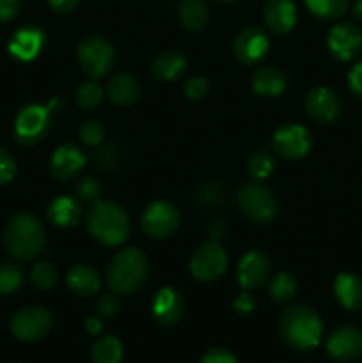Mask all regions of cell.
Returning a JSON list of instances; mask_svg holds the SVG:
<instances>
[{"instance_id":"36","label":"cell","mask_w":362,"mask_h":363,"mask_svg":"<svg viewBox=\"0 0 362 363\" xmlns=\"http://www.w3.org/2000/svg\"><path fill=\"white\" fill-rule=\"evenodd\" d=\"M77 195L84 202H96L102 195V184L94 177H82L77 183Z\"/></svg>"},{"instance_id":"34","label":"cell","mask_w":362,"mask_h":363,"mask_svg":"<svg viewBox=\"0 0 362 363\" xmlns=\"http://www.w3.org/2000/svg\"><path fill=\"white\" fill-rule=\"evenodd\" d=\"M57 279H59V273H57L55 266L52 262L39 261L35 262L34 268L31 272V280L38 289L41 291H50L52 287H55Z\"/></svg>"},{"instance_id":"29","label":"cell","mask_w":362,"mask_h":363,"mask_svg":"<svg viewBox=\"0 0 362 363\" xmlns=\"http://www.w3.org/2000/svg\"><path fill=\"white\" fill-rule=\"evenodd\" d=\"M297 279L290 273H277L268 284V291H270V298L273 300L275 305H286L290 303L291 300L297 294Z\"/></svg>"},{"instance_id":"26","label":"cell","mask_w":362,"mask_h":363,"mask_svg":"<svg viewBox=\"0 0 362 363\" xmlns=\"http://www.w3.org/2000/svg\"><path fill=\"white\" fill-rule=\"evenodd\" d=\"M151 71L158 80L174 82L187 71V57L177 50H165L155 57Z\"/></svg>"},{"instance_id":"39","label":"cell","mask_w":362,"mask_h":363,"mask_svg":"<svg viewBox=\"0 0 362 363\" xmlns=\"http://www.w3.org/2000/svg\"><path fill=\"white\" fill-rule=\"evenodd\" d=\"M209 80L206 77H194L185 84V96L188 99H201L208 94Z\"/></svg>"},{"instance_id":"16","label":"cell","mask_w":362,"mask_h":363,"mask_svg":"<svg viewBox=\"0 0 362 363\" xmlns=\"http://www.w3.org/2000/svg\"><path fill=\"white\" fill-rule=\"evenodd\" d=\"M238 282L245 291L261 289L270 279V261L263 252L251 250L238 262Z\"/></svg>"},{"instance_id":"1","label":"cell","mask_w":362,"mask_h":363,"mask_svg":"<svg viewBox=\"0 0 362 363\" xmlns=\"http://www.w3.org/2000/svg\"><path fill=\"white\" fill-rule=\"evenodd\" d=\"M279 332L291 350L312 351L322 342L323 321L314 308L297 303L283 311L279 318Z\"/></svg>"},{"instance_id":"25","label":"cell","mask_w":362,"mask_h":363,"mask_svg":"<svg viewBox=\"0 0 362 363\" xmlns=\"http://www.w3.org/2000/svg\"><path fill=\"white\" fill-rule=\"evenodd\" d=\"M334 294L346 311L362 308V279L353 273H339L334 280Z\"/></svg>"},{"instance_id":"12","label":"cell","mask_w":362,"mask_h":363,"mask_svg":"<svg viewBox=\"0 0 362 363\" xmlns=\"http://www.w3.org/2000/svg\"><path fill=\"white\" fill-rule=\"evenodd\" d=\"M327 46H329V52L332 53L334 59L341 60V62L355 59L362 48L361 28L350 21L334 25L332 30L329 32V38H327Z\"/></svg>"},{"instance_id":"8","label":"cell","mask_w":362,"mask_h":363,"mask_svg":"<svg viewBox=\"0 0 362 363\" xmlns=\"http://www.w3.org/2000/svg\"><path fill=\"white\" fill-rule=\"evenodd\" d=\"M53 326V318L45 307H23L11 319V333L21 342L45 339Z\"/></svg>"},{"instance_id":"24","label":"cell","mask_w":362,"mask_h":363,"mask_svg":"<svg viewBox=\"0 0 362 363\" xmlns=\"http://www.w3.org/2000/svg\"><path fill=\"white\" fill-rule=\"evenodd\" d=\"M106 94L117 106H131L141 98V84L128 73H117L106 84Z\"/></svg>"},{"instance_id":"33","label":"cell","mask_w":362,"mask_h":363,"mask_svg":"<svg viewBox=\"0 0 362 363\" xmlns=\"http://www.w3.org/2000/svg\"><path fill=\"white\" fill-rule=\"evenodd\" d=\"M105 98V91L94 80L82 82L77 89V103L84 110H94Z\"/></svg>"},{"instance_id":"44","label":"cell","mask_w":362,"mask_h":363,"mask_svg":"<svg viewBox=\"0 0 362 363\" xmlns=\"http://www.w3.org/2000/svg\"><path fill=\"white\" fill-rule=\"evenodd\" d=\"M78 4H80V0H48V6L59 14L71 13L73 9H77Z\"/></svg>"},{"instance_id":"6","label":"cell","mask_w":362,"mask_h":363,"mask_svg":"<svg viewBox=\"0 0 362 363\" xmlns=\"http://www.w3.org/2000/svg\"><path fill=\"white\" fill-rule=\"evenodd\" d=\"M78 64L91 78H103L116 66V50L102 35L85 38L77 50Z\"/></svg>"},{"instance_id":"2","label":"cell","mask_w":362,"mask_h":363,"mask_svg":"<svg viewBox=\"0 0 362 363\" xmlns=\"http://www.w3.org/2000/svg\"><path fill=\"white\" fill-rule=\"evenodd\" d=\"M89 234L105 247H119L130 238L131 220L126 209L114 201H96L85 218Z\"/></svg>"},{"instance_id":"15","label":"cell","mask_w":362,"mask_h":363,"mask_svg":"<svg viewBox=\"0 0 362 363\" xmlns=\"http://www.w3.org/2000/svg\"><path fill=\"white\" fill-rule=\"evenodd\" d=\"M305 112L319 124H330L339 117L341 99L332 89L314 87L305 96Z\"/></svg>"},{"instance_id":"13","label":"cell","mask_w":362,"mask_h":363,"mask_svg":"<svg viewBox=\"0 0 362 363\" xmlns=\"http://www.w3.org/2000/svg\"><path fill=\"white\" fill-rule=\"evenodd\" d=\"M270 50V39L266 32L259 27H247L236 35L233 53L245 66H254L261 62Z\"/></svg>"},{"instance_id":"9","label":"cell","mask_w":362,"mask_h":363,"mask_svg":"<svg viewBox=\"0 0 362 363\" xmlns=\"http://www.w3.org/2000/svg\"><path fill=\"white\" fill-rule=\"evenodd\" d=\"M180 227V211L172 202L155 201L141 216V229L153 240H165Z\"/></svg>"},{"instance_id":"14","label":"cell","mask_w":362,"mask_h":363,"mask_svg":"<svg viewBox=\"0 0 362 363\" xmlns=\"http://www.w3.org/2000/svg\"><path fill=\"white\" fill-rule=\"evenodd\" d=\"M327 353L337 363H350L362 357V330L341 326L327 340Z\"/></svg>"},{"instance_id":"46","label":"cell","mask_w":362,"mask_h":363,"mask_svg":"<svg viewBox=\"0 0 362 363\" xmlns=\"http://www.w3.org/2000/svg\"><path fill=\"white\" fill-rule=\"evenodd\" d=\"M351 13H353L355 20H357L358 23H362V0H357V2L353 4V11H351Z\"/></svg>"},{"instance_id":"30","label":"cell","mask_w":362,"mask_h":363,"mask_svg":"<svg viewBox=\"0 0 362 363\" xmlns=\"http://www.w3.org/2000/svg\"><path fill=\"white\" fill-rule=\"evenodd\" d=\"M348 4H350V0H305V6L309 7V11L322 20L341 18L346 13Z\"/></svg>"},{"instance_id":"17","label":"cell","mask_w":362,"mask_h":363,"mask_svg":"<svg viewBox=\"0 0 362 363\" xmlns=\"http://www.w3.org/2000/svg\"><path fill=\"white\" fill-rule=\"evenodd\" d=\"M185 312V300L174 287H162L155 294L151 303V314L158 325L174 326Z\"/></svg>"},{"instance_id":"22","label":"cell","mask_w":362,"mask_h":363,"mask_svg":"<svg viewBox=\"0 0 362 363\" xmlns=\"http://www.w3.org/2000/svg\"><path fill=\"white\" fill-rule=\"evenodd\" d=\"M46 216H48L52 225L60 227V229L75 227L82 218L80 199L70 197V195L57 197L55 201L50 202L48 209H46Z\"/></svg>"},{"instance_id":"37","label":"cell","mask_w":362,"mask_h":363,"mask_svg":"<svg viewBox=\"0 0 362 363\" xmlns=\"http://www.w3.org/2000/svg\"><path fill=\"white\" fill-rule=\"evenodd\" d=\"M16 160L7 149L0 147V184H7L16 176Z\"/></svg>"},{"instance_id":"19","label":"cell","mask_w":362,"mask_h":363,"mask_svg":"<svg viewBox=\"0 0 362 363\" xmlns=\"http://www.w3.org/2000/svg\"><path fill=\"white\" fill-rule=\"evenodd\" d=\"M43 45H45V34L41 28L35 25H25L11 35L7 50H9L11 57H14L16 60L28 62L39 55Z\"/></svg>"},{"instance_id":"4","label":"cell","mask_w":362,"mask_h":363,"mask_svg":"<svg viewBox=\"0 0 362 363\" xmlns=\"http://www.w3.org/2000/svg\"><path fill=\"white\" fill-rule=\"evenodd\" d=\"M149 262L141 248H124L117 252L106 268L105 280L116 294H133L146 284Z\"/></svg>"},{"instance_id":"27","label":"cell","mask_w":362,"mask_h":363,"mask_svg":"<svg viewBox=\"0 0 362 363\" xmlns=\"http://www.w3.org/2000/svg\"><path fill=\"white\" fill-rule=\"evenodd\" d=\"M181 25L188 32L204 30L209 21V11L204 0H183L177 11Z\"/></svg>"},{"instance_id":"47","label":"cell","mask_w":362,"mask_h":363,"mask_svg":"<svg viewBox=\"0 0 362 363\" xmlns=\"http://www.w3.org/2000/svg\"><path fill=\"white\" fill-rule=\"evenodd\" d=\"M215 2H234V0H215Z\"/></svg>"},{"instance_id":"21","label":"cell","mask_w":362,"mask_h":363,"mask_svg":"<svg viewBox=\"0 0 362 363\" xmlns=\"http://www.w3.org/2000/svg\"><path fill=\"white\" fill-rule=\"evenodd\" d=\"M66 286L75 296L91 298L102 287V277L94 268L87 264H77L67 272Z\"/></svg>"},{"instance_id":"31","label":"cell","mask_w":362,"mask_h":363,"mask_svg":"<svg viewBox=\"0 0 362 363\" xmlns=\"http://www.w3.org/2000/svg\"><path fill=\"white\" fill-rule=\"evenodd\" d=\"M23 284V272L11 261L0 262V296L16 293Z\"/></svg>"},{"instance_id":"38","label":"cell","mask_w":362,"mask_h":363,"mask_svg":"<svg viewBox=\"0 0 362 363\" xmlns=\"http://www.w3.org/2000/svg\"><path fill=\"white\" fill-rule=\"evenodd\" d=\"M121 303H119V298L116 296V293H106L102 294L96 301V312H98L102 318H114V315L119 312Z\"/></svg>"},{"instance_id":"40","label":"cell","mask_w":362,"mask_h":363,"mask_svg":"<svg viewBox=\"0 0 362 363\" xmlns=\"http://www.w3.org/2000/svg\"><path fill=\"white\" fill-rule=\"evenodd\" d=\"M199 363H238V360L229 350H224V347H215V350L208 351V353H206L204 357L199 360Z\"/></svg>"},{"instance_id":"42","label":"cell","mask_w":362,"mask_h":363,"mask_svg":"<svg viewBox=\"0 0 362 363\" xmlns=\"http://www.w3.org/2000/svg\"><path fill=\"white\" fill-rule=\"evenodd\" d=\"M348 85H350V91L358 99H362V60L351 67L350 74H348Z\"/></svg>"},{"instance_id":"23","label":"cell","mask_w":362,"mask_h":363,"mask_svg":"<svg viewBox=\"0 0 362 363\" xmlns=\"http://www.w3.org/2000/svg\"><path fill=\"white\" fill-rule=\"evenodd\" d=\"M251 85L256 94L265 98H277L283 94L287 87V78L277 67H258L251 77Z\"/></svg>"},{"instance_id":"32","label":"cell","mask_w":362,"mask_h":363,"mask_svg":"<svg viewBox=\"0 0 362 363\" xmlns=\"http://www.w3.org/2000/svg\"><path fill=\"white\" fill-rule=\"evenodd\" d=\"M273 169H275V160H273V156L270 155L268 151L259 149V151L252 152L251 158H248L247 170L252 176V179H266V177H270V174L273 172Z\"/></svg>"},{"instance_id":"7","label":"cell","mask_w":362,"mask_h":363,"mask_svg":"<svg viewBox=\"0 0 362 363\" xmlns=\"http://www.w3.org/2000/svg\"><path fill=\"white\" fill-rule=\"evenodd\" d=\"M50 106L27 105L20 110L14 119V140L25 147L39 144L46 137L52 123Z\"/></svg>"},{"instance_id":"3","label":"cell","mask_w":362,"mask_h":363,"mask_svg":"<svg viewBox=\"0 0 362 363\" xmlns=\"http://www.w3.org/2000/svg\"><path fill=\"white\" fill-rule=\"evenodd\" d=\"M4 245L13 257L32 261L45 252L46 230L34 215L18 213L4 227Z\"/></svg>"},{"instance_id":"41","label":"cell","mask_w":362,"mask_h":363,"mask_svg":"<svg viewBox=\"0 0 362 363\" xmlns=\"http://www.w3.org/2000/svg\"><path fill=\"white\" fill-rule=\"evenodd\" d=\"M233 307H234V311L241 315L252 314L256 308V300H254V296L251 294V291H243L241 294H238V296L234 298Z\"/></svg>"},{"instance_id":"11","label":"cell","mask_w":362,"mask_h":363,"mask_svg":"<svg viewBox=\"0 0 362 363\" xmlns=\"http://www.w3.org/2000/svg\"><path fill=\"white\" fill-rule=\"evenodd\" d=\"M272 147L284 160L304 158L312 147L311 131L302 124H284L273 133Z\"/></svg>"},{"instance_id":"45","label":"cell","mask_w":362,"mask_h":363,"mask_svg":"<svg viewBox=\"0 0 362 363\" xmlns=\"http://www.w3.org/2000/svg\"><path fill=\"white\" fill-rule=\"evenodd\" d=\"M85 330H87L91 335H98V333H102L103 325H102V321H99V319L87 318V319H85Z\"/></svg>"},{"instance_id":"18","label":"cell","mask_w":362,"mask_h":363,"mask_svg":"<svg viewBox=\"0 0 362 363\" xmlns=\"http://www.w3.org/2000/svg\"><path fill=\"white\" fill-rule=\"evenodd\" d=\"M85 167V156L75 144H64L50 160V172L60 183L75 179Z\"/></svg>"},{"instance_id":"10","label":"cell","mask_w":362,"mask_h":363,"mask_svg":"<svg viewBox=\"0 0 362 363\" xmlns=\"http://www.w3.org/2000/svg\"><path fill=\"white\" fill-rule=\"evenodd\" d=\"M227 269V254L216 241H208L194 252L190 273L199 282H215Z\"/></svg>"},{"instance_id":"28","label":"cell","mask_w":362,"mask_h":363,"mask_svg":"<svg viewBox=\"0 0 362 363\" xmlns=\"http://www.w3.org/2000/svg\"><path fill=\"white\" fill-rule=\"evenodd\" d=\"M123 354V344L117 337L112 335L98 339L91 350V358L94 363H121Z\"/></svg>"},{"instance_id":"5","label":"cell","mask_w":362,"mask_h":363,"mask_svg":"<svg viewBox=\"0 0 362 363\" xmlns=\"http://www.w3.org/2000/svg\"><path fill=\"white\" fill-rule=\"evenodd\" d=\"M238 206L247 218L256 223H268L277 216V199L268 186L259 181H248L238 190Z\"/></svg>"},{"instance_id":"43","label":"cell","mask_w":362,"mask_h":363,"mask_svg":"<svg viewBox=\"0 0 362 363\" xmlns=\"http://www.w3.org/2000/svg\"><path fill=\"white\" fill-rule=\"evenodd\" d=\"M20 11V0H0V23L13 20Z\"/></svg>"},{"instance_id":"20","label":"cell","mask_w":362,"mask_h":363,"mask_svg":"<svg viewBox=\"0 0 362 363\" xmlns=\"http://www.w3.org/2000/svg\"><path fill=\"white\" fill-rule=\"evenodd\" d=\"M298 18L297 4L293 0H266L263 7V20L275 34H287Z\"/></svg>"},{"instance_id":"35","label":"cell","mask_w":362,"mask_h":363,"mask_svg":"<svg viewBox=\"0 0 362 363\" xmlns=\"http://www.w3.org/2000/svg\"><path fill=\"white\" fill-rule=\"evenodd\" d=\"M78 137L85 145L94 147V145L102 144L103 138H105V126L99 121H85L78 130Z\"/></svg>"}]
</instances>
